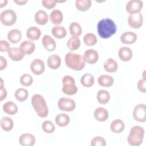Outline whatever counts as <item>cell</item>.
<instances>
[{
    "mask_svg": "<svg viewBox=\"0 0 146 146\" xmlns=\"http://www.w3.org/2000/svg\"><path fill=\"white\" fill-rule=\"evenodd\" d=\"M145 131L144 128L139 125L132 127L127 136V141L130 145L139 146L143 143Z\"/></svg>",
    "mask_w": 146,
    "mask_h": 146,
    "instance_id": "277c9868",
    "label": "cell"
},
{
    "mask_svg": "<svg viewBox=\"0 0 146 146\" xmlns=\"http://www.w3.org/2000/svg\"><path fill=\"white\" fill-rule=\"evenodd\" d=\"M117 30L115 22L110 18H104L97 25V31L99 35L103 39L110 38L115 34Z\"/></svg>",
    "mask_w": 146,
    "mask_h": 146,
    "instance_id": "6da1fadb",
    "label": "cell"
},
{
    "mask_svg": "<svg viewBox=\"0 0 146 146\" xmlns=\"http://www.w3.org/2000/svg\"><path fill=\"white\" fill-rule=\"evenodd\" d=\"M62 84L66 83H73L75 84V79L70 75H66L62 79Z\"/></svg>",
    "mask_w": 146,
    "mask_h": 146,
    "instance_id": "f6af8a7d",
    "label": "cell"
},
{
    "mask_svg": "<svg viewBox=\"0 0 146 146\" xmlns=\"http://www.w3.org/2000/svg\"><path fill=\"white\" fill-rule=\"evenodd\" d=\"M1 23L6 26L13 25L17 21V15L15 12L11 9L3 10L0 15Z\"/></svg>",
    "mask_w": 146,
    "mask_h": 146,
    "instance_id": "5b68a950",
    "label": "cell"
},
{
    "mask_svg": "<svg viewBox=\"0 0 146 146\" xmlns=\"http://www.w3.org/2000/svg\"><path fill=\"white\" fill-rule=\"evenodd\" d=\"M19 142L22 146H33L35 143V138L33 135L25 133L20 136Z\"/></svg>",
    "mask_w": 146,
    "mask_h": 146,
    "instance_id": "7c38bea8",
    "label": "cell"
},
{
    "mask_svg": "<svg viewBox=\"0 0 146 146\" xmlns=\"http://www.w3.org/2000/svg\"><path fill=\"white\" fill-rule=\"evenodd\" d=\"M137 39V35L132 31H127L123 33L120 36V41L125 44L134 43Z\"/></svg>",
    "mask_w": 146,
    "mask_h": 146,
    "instance_id": "4fadbf2b",
    "label": "cell"
},
{
    "mask_svg": "<svg viewBox=\"0 0 146 146\" xmlns=\"http://www.w3.org/2000/svg\"><path fill=\"white\" fill-rule=\"evenodd\" d=\"M103 67L107 72L112 73L115 72L117 70L118 65L115 60L112 58H108L104 62Z\"/></svg>",
    "mask_w": 146,
    "mask_h": 146,
    "instance_id": "83f0119b",
    "label": "cell"
},
{
    "mask_svg": "<svg viewBox=\"0 0 146 146\" xmlns=\"http://www.w3.org/2000/svg\"><path fill=\"white\" fill-rule=\"evenodd\" d=\"M98 39L96 35L91 33H87L83 37V42L87 46H94L97 43Z\"/></svg>",
    "mask_w": 146,
    "mask_h": 146,
    "instance_id": "74e56055",
    "label": "cell"
},
{
    "mask_svg": "<svg viewBox=\"0 0 146 146\" xmlns=\"http://www.w3.org/2000/svg\"><path fill=\"white\" fill-rule=\"evenodd\" d=\"M31 104L38 116L45 117L48 114V108L43 96L40 94H34L31 98Z\"/></svg>",
    "mask_w": 146,
    "mask_h": 146,
    "instance_id": "3957f363",
    "label": "cell"
},
{
    "mask_svg": "<svg viewBox=\"0 0 146 146\" xmlns=\"http://www.w3.org/2000/svg\"><path fill=\"white\" fill-rule=\"evenodd\" d=\"M95 82V79L93 75L90 73H86L82 76L80 78L81 84L86 87L92 86Z\"/></svg>",
    "mask_w": 146,
    "mask_h": 146,
    "instance_id": "4dcf8cb0",
    "label": "cell"
},
{
    "mask_svg": "<svg viewBox=\"0 0 146 146\" xmlns=\"http://www.w3.org/2000/svg\"><path fill=\"white\" fill-rule=\"evenodd\" d=\"M83 58L86 62L89 64H94L98 61L99 54L94 49H88L84 51Z\"/></svg>",
    "mask_w": 146,
    "mask_h": 146,
    "instance_id": "8fae6325",
    "label": "cell"
},
{
    "mask_svg": "<svg viewBox=\"0 0 146 146\" xmlns=\"http://www.w3.org/2000/svg\"><path fill=\"white\" fill-rule=\"evenodd\" d=\"M2 129L6 132L12 130L14 127V122L11 118L8 116H3L1 119L0 122Z\"/></svg>",
    "mask_w": 146,
    "mask_h": 146,
    "instance_id": "f1b7e54d",
    "label": "cell"
},
{
    "mask_svg": "<svg viewBox=\"0 0 146 146\" xmlns=\"http://www.w3.org/2000/svg\"><path fill=\"white\" fill-rule=\"evenodd\" d=\"M65 63L66 66L74 70L80 71L85 66V60L80 54L68 52L65 56Z\"/></svg>",
    "mask_w": 146,
    "mask_h": 146,
    "instance_id": "7a4b0ae2",
    "label": "cell"
},
{
    "mask_svg": "<svg viewBox=\"0 0 146 146\" xmlns=\"http://www.w3.org/2000/svg\"><path fill=\"white\" fill-rule=\"evenodd\" d=\"M10 45L7 41L5 40H1L0 41V51L1 52H7L10 48Z\"/></svg>",
    "mask_w": 146,
    "mask_h": 146,
    "instance_id": "ee69618b",
    "label": "cell"
},
{
    "mask_svg": "<svg viewBox=\"0 0 146 146\" xmlns=\"http://www.w3.org/2000/svg\"><path fill=\"white\" fill-rule=\"evenodd\" d=\"M42 128L46 133H52L55 129L54 123L50 120H46L42 123Z\"/></svg>",
    "mask_w": 146,
    "mask_h": 146,
    "instance_id": "f35d334b",
    "label": "cell"
},
{
    "mask_svg": "<svg viewBox=\"0 0 146 146\" xmlns=\"http://www.w3.org/2000/svg\"><path fill=\"white\" fill-rule=\"evenodd\" d=\"M129 26L133 29L140 28L143 23V17L141 13L129 14L128 18Z\"/></svg>",
    "mask_w": 146,
    "mask_h": 146,
    "instance_id": "ba28073f",
    "label": "cell"
},
{
    "mask_svg": "<svg viewBox=\"0 0 146 146\" xmlns=\"http://www.w3.org/2000/svg\"><path fill=\"white\" fill-rule=\"evenodd\" d=\"M80 40L78 36L71 37L67 42V47L71 51L78 49L80 46Z\"/></svg>",
    "mask_w": 146,
    "mask_h": 146,
    "instance_id": "836d02e7",
    "label": "cell"
},
{
    "mask_svg": "<svg viewBox=\"0 0 146 146\" xmlns=\"http://www.w3.org/2000/svg\"><path fill=\"white\" fill-rule=\"evenodd\" d=\"M35 22L39 25H46L48 20L47 13L43 10H38L34 15Z\"/></svg>",
    "mask_w": 146,
    "mask_h": 146,
    "instance_id": "d6986e66",
    "label": "cell"
},
{
    "mask_svg": "<svg viewBox=\"0 0 146 146\" xmlns=\"http://www.w3.org/2000/svg\"><path fill=\"white\" fill-rule=\"evenodd\" d=\"M124 123L121 119H115L113 120L110 125L111 130L115 133H121L124 129Z\"/></svg>",
    "mask_w": 146,
    "mask_h": 146,
    "instance_id": "4316f807",
    "label": "cell"
},
{
    "mask_svg": "<svg viewBox=\"0 0 146 146\" xmlns=\"http://www.w3.org/2000/svg\"><path fill=\"white\" fill-rule=\"evenodd\" d=\"M42 43L44 48L48 51H52L56 48V42L54 39L48 35H44L42 39Z\"/></svg>",
    "mask_w": 146,
    "mask_h": 146,
    "instance_id": "5bb4252c",
    "label": "cell"
},
{
    "mask_svg": "<svg viewBox=\"0 0 146 146\" xmlns=\"http://www.w3.org/2000/svg\"><path fill=\"white\" fill-rule=\"evenodd\" d=\"M133 117L135 120L144 123L146 121L145 104L140 103L137 104L133 108Z\"/></svg>",
    "mask_w": 146,
    "mask_h": 146,
    "instance_id": "8992f818",
    "label": "cell"
},
{
    "mask_svg": "<svg viewBox=\"0 0 146 146\" xmlns=\"http://www.w3.org/2000/svg\"><path fill=\"white\" fill-rule=\"evenodd\" d=\"M92 1L91 0H76L75 6L78 10L84 11L88 10L91 6Z\"/></svg>",
    "mask_w": 146,
    "mask_h": 146,
    "instance_id": "d590c367",
    "label": "cell"
},
{
    "mask_svg": "<svg viewBox=\"0 0 146 146\" xmlns=\"http://www.w3.org/2000/svg\"><path fill=\"white\" fill-rule=\"evenodd\" d=\"M52 35L58 39L64 38L67 35V31L66 29L62 26H54L51 29Z\"/></svg>",
    "mask_w": 146,
    "mask_h": 146,
    "instance_id": "f546056e",
    "label": "cell"
},
{
    "mask_svg": "<svg viewBox=\"0 0 146 146\" xmlns=\"http://www.w3.org/2000/svg\"><path fill=\"white\" fill-rule=\"evenodd\" d=\"M7 66V61L5 57L0 56V70H3Z\"/></svg>",
    "mask_w": 146,
    "mask_h": 146,
    "instance_id": "7dc6e473",
    "label": "cell"
},
{
    "mask_svg": "<svg viewBox=\"0 0 146 146\" xmlns=\"http://www.w3.org/2000/svg\"><path fill=\"white\" fill-rule=\"evenodd\" d=\"M113 78L108 75H102L98 79L99 84L104 87H109L113 84Z\"/></svg>",
    "mask_w": 146,
    "mask_h": 146,
    "instance_id": "603a6c76",
    "label": "cell"
},
{
    "mask_svg": "<svg viewBox=\"0 0 146 146\" xmlns=\"http://www.w3.org/2000/svg\"><path fill=\"white\" fill-rule=\"evenodd\" d=\"M7 90L5 88L3 87V86H0V100L1 101H2L3 99H5L7 96Z\"/></svg>",
    "mask_w": 146,
    "mask_h": 146,
    "instance_id": "bcb514c9",
    "label": "cell"
},
{
    "mask_svg": "<svg viewBox=\"0 0 146 146\" xmlns=\"http://www.w3.org/2000/svg\"><path fill=\"white\" fill-rule=\"evenodd\" d=\"M50 18L53 24L59 25L63 21V13L59 9H54L50 13Z\"/></svg>",
    "mask_w": 146,
    "mask_h": 146,
    "instance_id": "cb8c5ba5",
    "label": "cell"
},
{
    "mask_svg": "<svg viewBox=\"0 0 146 146\" xmlns=\"http://www.w3.org/2000/svg\"><path fill=\"white\" fill-rule=\"evenodd\" d=\"M41 34L40 30L35 26L30 27L26 31L27 38L32 41L39 39Z\"/></svg>",
    "mask_w": 146,
    "mask_h": 146,
    "instance_id": "44dd1931",
    "label": "cell"
},
{
    "mask_svg": "<svg viewBox=\"0 0 146 146\" xmlns=\"http://www.w3.org/2000/svg\"><path fill=\"white\" fill-rule=\"evenodd\" d=\"M22 38V34L18 29H13L7 34V39L12 43L15 44L18 43Z\"/></svg>",
    "mask_w": 146,
    "mask_h": 146,
    "instance_id": "7402d4cb",
    "label": "cell"
},
{
    "mask_svg": "<svg viewBox=\"0 0 146 146\" xmlns=\"http://www.w3.org/2000/svg\"><path fill=\"white\" fill-rule=\"evenodd\" d=\"M62 92L67 95H75L78 92V87L75 84L73 83H66L63 84Z\"/></svg>",
    "mask_w": 146,
    "mask_h": 146,
    "instance_id": "1f68e13d",
    "label": "cell"
},
{
    "mask_svg": "<svg viewBox=\"0 0 146 146\" xmlns=\"http://www.w3.org/2000/svg\"><path fill=\"white\" fill-rule=\"evenodd\" d=\"M2 108L3 111L9 115H14L18 112L17 104L12 101H8L3 104Z\"/></svg>",
    "mask_w": 146,
    "mask_h": 146,
    "instance_id": "d4e9b609",
    "label": "cell"
},
{
    "mask_svg": "<svg viewBox=\"0 0 146 146\" xmlns=\"http://www.w3.org/2000/svg\"><path fill=\"white\" fill-rule=\"evenodd\" d=\"M14 2L17 3L18 5L21 6L24 5L25 3L27 2V0H14Z\"/></svg>",
    "mask_w": 146,
    "mask_h": 146,
    "instance_id": "c3c4849f",
    "label": "cell"
},
{
    "mask_svg": "<svg viewBox=\"0 0 146 146\" xmlns=\"http://www.w3.org/2000/svg\"><path fill=\"white\" fill-rule=\"evenodd\" d=\"M91 146H106V140L102 136H96L93 138L90 143Z\"/></svg>",
    "mask_w": 146,
    "mask_h": 146,
    "instance_id": "60d3db41",
    "label": "cell"
},
{
    "mask_svg": "<svg viewBox=\"0 0 146 146\" xmlns=\"http://www.w3.org/2000/svg\"><path fill=\"white\" fill-rule=\"evenodd\" d=\"M70 121L69 116L64 113H60L56 115L55 117V123L59 127H63L67 126Z\"/></svg>",
    "mask_w": 146,
    "mask_h": 146,
    "instance_id": "484cf974",
    "label": "cell"
},
{
    "mask_svg": "<svg viewBox=\"0 0 146 146\" xmlns=\"http://www.w3.org/2000/svg\"><path fill=\"white\" fill-rule=\"evenodd\" d=\"M69 31L72 36H79L82 33L81 26L76 22H73L69 26Z\"/></svg>",
    "mask_w": 146,
    "mask_h": 146,
    "instance_id": "e575fe53",
    "label": "cell"
},
{
    "mask_svg": "<svg viewBox=\"0 0 146 146\" xmlns=\"http://www.w3.org/2000/svg\"><path fill=\"white\" fill-rule=\"evenodd\" d=\"M143 7V2L140 0L129 1L125 6L126 11L129 14L140 13Z\"/></svg>",
    "mask_w": 146,
    "mask_h": 146,
    "instance_id": "9c48e42d",
    "label": "cell"
},
{
    "mask_svg": "<svg viewBox=\"0 0 146 146\" xmlns=\"http://www.w3.org/2000/svg\"><path fill=\"white\" fill-rule=\"evenodd\" d=\"M58 106L59 108L62 111L71 112L75 110L76 107V103L72 99L66 97H62L59 99L58 102Z\"/></svg>",
    "mask_w": 146,
    "mask_h": 146,
    "instance_id": "52a82bcc",
    "label": "cell"
},
{
    "mask_svg": "<svg viewBox=\"0 0 146 146\" xmlns=\"http://www.w3.org/2000/svg\"><path fill=\"white\" fill-rule=\"evenodd\" d=\"M137 87L139 89V90L141 92L145 93L146 92V83H145V80L144 79H140L137 84Z\"/></svg>",
    "mask_w": 146,
    "mask_h": 146,
    "instance_id": "7bdbcfd3",
    "label": "cell"
},
{
    "mask_svg": "<svg viewBox=\"0 0 146 146\" xmlns=\"http://www.w3.org/2000/svg\"><path fill=\"white\" fill-rule=\"evenodd\" d=\"M47 64L51 69H58L61 64V59L60 56L56 54L50 55L47 58Z\"/></svg>",
    "mask_w": 146,
    "mask_h": 146,
    "instance_id": "ffe728a7",
    "label": "cell"
},
{
    "mask_svg": "<svg viewBox=\"0 0 146 146\" xmlns=\"http://www.w3.org/2000/svg\"><path fill=\"white\" fill-rule=\"evenodd\" d=\"M132 51L128 47H122L118 51V55L119 58L124 62H127L131 60L132 57Z\"/></svg>",
    "mask_w": 146,
    "mask_h": 146,
    "instance_id": "ac0fdd59",
    "label": "cell"
},
{
    "mask_svg": "<svg viewBox=\"0 0 146 146\" xmlns=\"http://www.w3.org/2000/svg\"><path fill=\"white\" fill-rule=\"evenodd\" d=\"M30 70L32 72L36 75H41L45 70L44 62L39 58L34 59L30 64Z\"/></svg>",
    "mask_w": 146,
    "mask_h": 146,
    "instance_id": "30bf717a",
    "label": "cell"
},
{
    "mask_svg": "<svg viewBox=\"0 0 146 146\" xmlns=\"http://www.w3.org/2000/svg\"><path fill=\"white\" fill-rule=\"evenodd\" d=\"M14 96L18 101L23 102L27 99L29 96V92L25 88H19L15 91Z\"/></svg>",
    "mask_w": 146,
    "mask_h": 146,
    "instance_id": "8d00e7d4",
    "label": "cell"
},
{
    "mask_svg": "<svg viewBox=\"0 0 146 146\" xmlns=\"http://www.w3.org/2000/svg\"><path fill=\"white\" fill-rule=\"evenodd\" d=\"M96 98L99 103L104 104L109 102L110 99V94L106 90H100L98 92Z\"/></svg>",
    "mask_w": 146,
    "mask_h": 146,
    "instance_id": "d6a6232c",
    "label": "cell"
},
{
    "mask_svg": "<svg viewBox=\"0 0 146 146\" xmlns=\"http://www.w3.org/2000/svg\"><path fill=\"white\" fill-rule=\"evenodd\" d=\"M20 83L23 86H30L33 83V78L29 74H24L20 78Z\"/></svg>",
    "mask_w": 146,
    "mask_h": 146,
    "instance_id": "ab89813d",
    "label": "cell"
},
{
    "mask_svg": "<svg viewBox=\"0 0 146 146\" xmlns=\"http://www.w3.org/2000/svg\"><path fill=\"white\" fill-rule=\"evenodd\" d=\"M7 3V0H0V7L2 8L3 6H5Z\"/></svg>",
    "mask_w": 146,
    "mask_h": 146,
    "instance_id": "681fc988",
    "label": "cell"
},
{
    "mask_svg": "<svg viewBox=\"0 0 146 146\" xmlns=\"http://www.w3.org/2000/svg\"><path fill=\"white\" fill-rule=\"evenodd\" d=\"M57 2V0H43L42 1V5L48 9L54 8L56 6Z\"/></svg>",
    "mask_w": 146,
    "mask_h": 146,
    "instance_id": "b9f144b4",
    "label": "cell"
},
{
    "mask_svg": "<svg viewBox=\"0 0 146 146\" xmlns=\"http://www.w3.org/2000/svg\"><path fill=\"white\" fill-rule=\"evenodd\" d=\"M94 116L98 121H104L108 119L109 114L108 111L105 108L99 107L95 110Z\"/></svg>",
    "mask_w": 146,
    "mask_h": 146,
    "instance_id": "e0dca14e",
    "label": "cell"
},
{
    "mask_svg": "<svg viewBox=\"0 0 146 146\" xmlns=\"http://www.w3.org/2000/svg\"><path fill=\"white\" fill-rule=\"evenodd\" d=\"M9 57L14 61H20L21 60L25 54L18 47H11L7 51Z\"/></svg>",
    "mask_w": 146,
    "mask_h": 146,
    "instance_id": "9a60e30c",
    "label": "cell"
},
{
    "mask_svg": "<svg viewBox=\"0 0 146 146\" xmlns=\"http://www.w3.org/2000/svg\"><path fill=\"white\" fill-rule=\"evenodd\" d=\"M19 48L25 55H30L34 51L35 45L32 40H24L21 43Z\"/></svg>",
    "mask_w": 146,
    "mask_h": 146,
    "instance_id": "2e32d148",
    "label": "cell"
}]
</instances>
